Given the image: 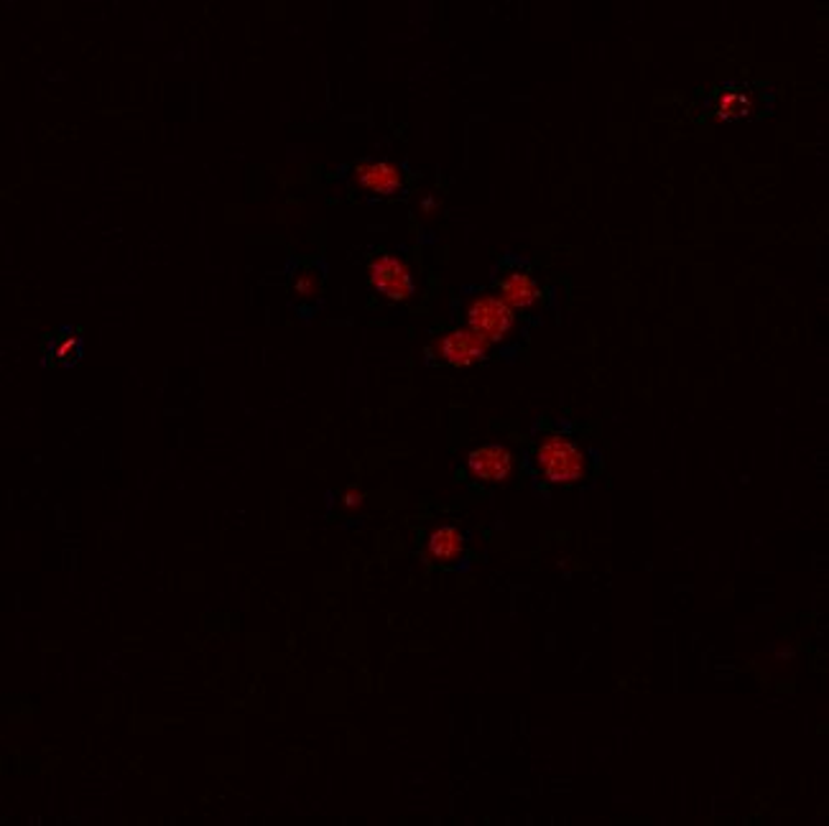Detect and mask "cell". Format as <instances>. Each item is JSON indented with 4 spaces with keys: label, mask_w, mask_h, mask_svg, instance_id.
Returning <instances> with one entry per match:
<instances>
[{
    "label": "cell",
    "mask_w": 829,
    "mask_h": 826,
    "mask_svg": "<svg viewBox=\"0 0 829 826\" xmlns=\"http://www.w3.org/2000/svg\"><path fill=\"white\" fill-rule=\"evenodd\" d=\"M513 470H516L513 452H510L506 444H498V441L477 447L467 454L469 477L480 480V483L504 485L510 477H513Z\"/></svg>",
    "instance_id": "5"
},
{
    "label": "cell",
    "mask_w": 829,
    "mask_h": 826,
    "mask_svg": "<svg viewBox=\"0 0 829 826\" xmlns=\"http://www.w3.org/2000/svg\"><path fill=\"white\" fill-rule=\"evenodd\" d=\"M363 503H365V493L361 491V487H347L345 495H342V505H345L347 510L361 508Z\"/></svg>",
    "instance_id": "10"
},
{
    "label": "cell",
    "mask_w": 829,
    "mask_h": 826,
    "mask_svg": "<svg viewBox=\"0 0 829 826\" xmlns=\"http://www.w3.org/2000/svg\"><path fill=\"white\" fill-rule=\"evenodd\" d=\"M465 551V536L457 526H440L429 533L427 539V557L436 564H452Z\"/></svg>",
    "instance_id": "8"
},
{
    "label": "cell",
    "mask_w": 829,
    "mask_h": 826,
    "mask_svg": "<svg viewBox=\"0 0 829 826\" xmlns=\"http://www.w3.org/2000/svg\"><path fill=\"white\" fill-rule=\"evenodd\" d=\"M498 296L518 315V311H531L537 307L541 301V288L539 280L526 271H508L498 280Z\"/></svg>",
    "instance_id": "6"
},
{
    "label": "cell",
    "mask_w": 829,
    "mask_h": 826,
    "mask_svg": "<svg viewBox=\"0 0 829 826\" xmlns=\"http://www.w3.org/2000/svg\"><path fill=\"white\" fill-rule=\"evenodd\" d=\"M368 284L383 299L404 304L417 296V278L411 268L394 253H378L368 263Z\"/></svg>",
    "instance_id": "3"
},
{
    "label": "cell",
    "mask_w": 829,
    "mask_h": 826,
    "mask_svg": "<svg viewBox=\"0 0 829 826\" xmlns=\"http://www.w3.org/2000/svg\"><path fill=\"white\" fill-rule=\"evenodd\" d=\"M291 286H294V291H297V296H301V299H309V296H314L319 291V280H317L312 271H299Z\"/></svg>",
    "instance_id": "9"
},
{
    "label": "cell",
    "mask_w": 829,
    "mask_h": 826,
    "mask_svg": "<svg viewBox=\"0 0 829 826\" xmlns=\"http://www.w3.org/2000/svg\"><path fill=\"white\" fill-rule=\"evenodd\" d=\"M493 344L485 342L480 334H475L467 327L460 330H446L440 340H436V355L452 367H473L480 365L483 360L490 357Z\"/></svg>",
    "instance_id": "4"
},
{
    "label": "cell",
    "mask_w": 829,
    "mask_h": 826,
    "mask_svg": "<svg viewBox=\"0 0 829 826\" xmlns=\"http://www.w3.org/2000/svg\"><path fill=\"white\" fill-rule=\"evenodd\" d=\"M355 181L371 195H396L404 187L401 168L390 162H363L355 166Z\"/></svg>",
    "instance_id": "7"
},
{
    "label": "cell",
    "mask_w": 829,
    "mask_h": 826,
    "mask_svg": "<svg viewBox=\"0 0 829 826\" xmlns=\"http://www.w3.org/2000/svg\"><path fill=\"white\" fill-rule=\"evenodd\" d=\"M533 467L549 485H574L587 477V454L567 434H546L533 447Z\"/></svg>",
    "instance_id": "1"
},
{
    "label": "cell",
    "mask_w": 829,
    "mask_h": 826,
    "mask_svg": "<svg viewBox=\"0 0 829 826\" xmlns=\"http://www.w3.org/2000/svg\"><path fill=\"white\" fill-rule=\"evenodd\" d=\"M516 324L518 315L498 294H480L467 304L465 327L475 334H480L485 342L493 344V348L510 340L516 332Z\"/></svg>",
    "instance_id": "2"
}]
</instances>
